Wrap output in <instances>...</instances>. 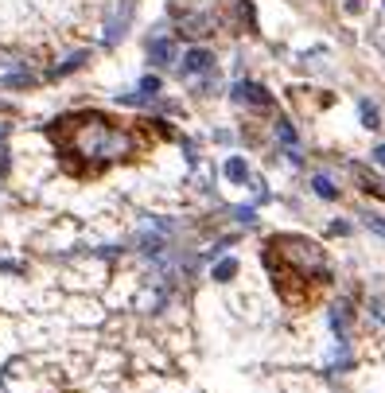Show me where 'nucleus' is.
Here are the masks:
<instances>
[{"instance_id":"nucleus-3","label":"nucleus","mask_w":385,"mask_h":393,"mask_svg":"<svg viewBox=\"0 0 385 393\" xmlns=\"http://www.w3.org/2000/svg\"><path fill=\"white\" fill-rule=\"evenodd\" d=\"M35 75L32 67H27L24 59H16V55H0V86H12V90H24V86H32Z\"/></svg>"},{"instance_id":"nucleus-16","label":"nucleus","mask_w":385,"mask_h":393,"mask_svg":"<svg viewBox=\"0 0 385 393\" xmlns=\"http://www.w3.org/2000/svg\"><path fill=\"white\" fill-rule=\"evenodd\" d=\"M366 226H370V230H377V234H381V238H385V222H381V218L366 214Z\"/></svg>"},{"instance_id":"nucleus-9","label":"nucleus","mask_w":385,"mask_h":393,"mask_svg":"<svg viewBox=\"0 0 385 393\" xmlns=\"http://www.w3.org/2000/svg\"><path fill=\"white\" fill-rule=\"evenodd\" d=\"M226 176L234 179V183H245V176H249V167H245V160L230 156V160H226Z\"/></svg>"},{"instance_id":"nucleus-14","label":"nucleus","mask_w":385,"mask_h":393,"mask_svg":"<svg viewBox=\"0 0 385 393\" xmlns=\"http://www.w3.org/2000/svg\"><path fill=\"white\" fill-rule=\"evenodd\" d=\"M315 191L323 195V199H335V195H339L335 183H331V179H323V176H315Z\"/></svg>"},{"instance_id":"nucleus-15","label":"nucleus","mask_w":385,"mask_h":393,"mask_svg":"<svg viewBox=\"0 0 385 393\" xmlns=\"http://www.w3.org/2000/svg\"><path fill=\"white\" fill-rule=\"evenodd\" d=\"M159 90V78H141V98H152V94H156Z\"/></svg>"},{"instance_id":"nucleus-7","label":"nucleus","mask_w":385,"mask_h":393,"mask_svg":"<svg viewBox=\"0 0 385 393\" xmlns=\"http://www.w3.org/2000/svg\"><path fill=\"white\" fill-rule=\"evenodd\" d=\"M331 327H335L339 339H346V335H351V304H346V300H339L335 308H331Z\"/></svg>"},{"instance_id":"nucleus-13","label":"nucleus","mask_w":385,"mask_h":393,"mask_svg":"<svg viewBox=\"0 0 385 393\" xmlns=\"http://www.w3.org/2000/svg\"><path fill=\"white\" fill-rule=\"evenodd\" d=\"M234 273H237V265H234V261H218V265H214V276H218V281H230Z\"/></svg>"},{"instance_id":"nucleus-5","label":"nucleus","mask_w":385,"mask_h":393,"mask_svg":"<svg viewBox=\"0 0 385 393\" xmlns=\"http://www.w3.org/2000/svg\"><path fill=\"white\" fill-rule=\"evenodd\" d=\"M230 98H234L237 105H257V109H268V105H273L268 90H265V86H257V82H237L234 90H230Z\"/></svg>"},{"instance_id":"nucleus-11","label":"nucleus","mask_w":385,"mask_h":393,"mask_svg":"<svg viewBox=\"0 0 385 393\" xmlns=\"http://www.w3.org/2000/svg\"><path fill=\"white\" fill-rule=\"evenodd\" d=\"M277 136H280V144H285V148H296V129L288 125V121H277Z\"/></svg>"},{"instance_id":"nucleus-8","label":"nucleus","mask_w":385,"mask_h":393,"mask_svg":"<svg viewBox=\"0 0 385 393\" xmlns=\"http://www.w3.org/2000/svg\"><path fill=\"white\" fill-rule=\"evenodd\" d=\"M148 55H152V63H176V47H171V39H152Z\"/></svg>"},{"instance_id":"nucleus-6","label":"nucleus","mask_w":385,"mask_h":393,"mask_svg":"<svg viewBox=\"0 0 385 393\" xmlns=\"http://www.w3.org/2000/svg\"><path fill=\"white\" fill-rule=\"evenodd\" d=\"M129 12H133V4H129V0H121L117 8H113V16H109V24H105V43H117L121 35H125V27H129Z\"/></svg>"},{"instance_id":"nucleus-18","label":"nucleus","mask_w":385,"mask_h":393,"mask_svg":"<svg viewBox=\"0 0 385 393\" xmlns=\"http://www.w3.org/2000/svg\"><path fill=\"white\" fill-rule=\"evenodd\" d=\"M0 141H4V129H0Z\"/></svg>"},{"instance_id":"nucleus-4","label":"nucleus","mask_w":385,"mask_h":393,"mask_svg":"<svg viewBox=\"0 0 385 393\" xmlns=\"http://www.w3.org/2000/svg\"><path fill=\"white\" fill-rule=\"evenodd\" d=\"M183 75L187 78L199 75V78H207V82H210V78H214V55H210L207 47H191L183 55Z\"/></svg>"},{"instance_id":"nucleus-1","label":"nucleus","mask_w":385,"mask_h":393,"mask_svg":"<svg viewBox=\"0 0 385 393\" xmlns=\"http://www.w3.org/2000/svg\"><path fill=\"white\" fill-rule=\"evenodd\" d=\"M59 152L67 156V167L78 176H93L98 167L129 160L148 144L141 129H129L121 121H109L101 113H78V117H63L51 129Z\"/></svg>"},{"instance_id":"nucleus-10","label":"nucleus","mask_w":385,"mask_h":393,"mask_svg":"<svg viewBox=\"0 0 385 393\" xmlns=\"http://www.w3.org/2000/svg\"><path fill=\"white\" fill-rule=\"evenodd\" d=\"M82 63H86V51H74V55H70L67 63H59V67L51 70V75H55V78H59V75H70V70H78Z\"/></svg>"},{"instance_id":"nucleus-12","label":"nucleus","mask_w":385,"mask_h":393,"mask_svg":"<svg viewBox=\"0 0 385 393\" xmlns=\"http://www.w3.org/2000/svg\"><path fill=\"white\" fill-rule=\"evenodd\" d=\"M358 109H362V121H366V129H377V125H381V121H377L374 101H358Z\"/></svg>"},{"instance_id":"nucleus-2","label":"nucleus","mask_w":385,"mask_h":393,"mask_svg":"<svg viewBox=\"0 0 385 393\" xmlns=\"http://www.w3.org/2000/svg\"><path fill=\"white\" fill-rule=\"evenodd\" d=\"M265 265L288 304H308L327 285V276H331L323 250L304 242V238H273L265 253Z\"/></svg>"},{"instance_id":"nucleus-17","label":"nucleus","mask_w":385,"mask_h":393,"mask_svg":"<svg viewBox=\"0 0 385 393\" xmlns=\"http://www.w3.org/2000/svg\"><path fill=\"white\" fill-rule=\"evenodd\" d=\"M374 156H377V164H385V144H381V148L374 152Z\"/></svg>"}]
</instances>
